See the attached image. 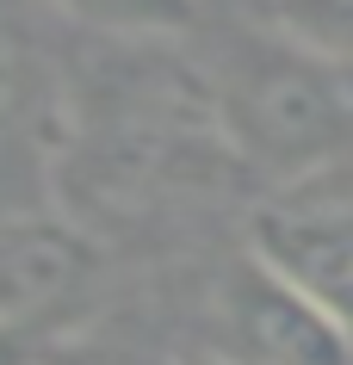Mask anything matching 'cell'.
<instances>
[{
  "label": "cell",
  "mask_w": 353,
  "mask_h": 365,
  "mask_svg": "<svg viewBox=\"0 0 353 365\" xmlns=\"http://www.w3.org/2000/svg\"><path fill=\"white\" fill-rule=\"evenodd\" d=\"M217 136L248 168L273 180H304L353 149V62L316 56L304 43L260 38L235 43L211 87Z\"/></svg>",
  "instance_id": "obj_1"
},
{
  "label": "cell",
  "mask_w": 353,
  "mask_h": 365,
  "mask_svg": "<svg viewBox=\"0 0 353 365\" xmlns=\"http://www.w3.org/2000/svg\"><path fill=\"white\" fill-rule=\"evenodd\" d=\"M31 6H44V0H0V130L38 124L56 99L50 50H44Z\"/></svg>",
  "instance_id": "obj_5"
},
{
  "label": "cell",
  "mask_w": 353,
  "mask_h": 365,
  "mask_svg": "<svg viewBox=\"0 0 353 365\" xmlns=\"http://www.w3.org/2000/svg\"><path fill=\"white\" fill-rule=\"evenodd\" d=\"M44 365H124L112 353H44Z\"/></svg>",
  "instance_id": "obj_9"
},
{
  "label": "cell",
  "mask_w": 353,
  "mask_h": 365,
  "mask_svg": "<svg viewBox=\"0 0 353 365\" xmlns=\"http://www.w3.org/2000/svg\"><path fill=\"white\" fill-rule=\"evenodd\" d=\"M255 254L279 279H292L322 316L353 341V198L273 205L255 223Z\"/></svg>",
  "instance_id": "obj_3"
},
{
  "label": "cell",
  "mask_w": 353,
  "mask_h": 365,
  "mask_svg": "<svg viewBox=\"0 0 353 365\" xmlns=\"http://www.w3.org/2000/svg\"><path fill=\"white\" fill-rule=\"evenodd\" d=\"M267 25L316 56L353 62V0H267Z\"/></svg>",
  "instance_id": "obj_7"
},
{
  "label": "cell",
  "mask_w": 353,
  "mask_h": 365,
  "mask_svg": "<svg viewBox=\"0 0 353 365\" xmlns=\"http://www.w3.org/2000/svg\"><path fill=\"white\" fill-rule=\"evenodd\" d=\"M0 365H44V353L25 341V328L0 322Z\"/></svg>",
  "instance_id": "obj_8"
},
{
  "label": "cell",
  "mask_w": 353,
  "mask_h": 365,
  "mask_svg": "<svg viewBox=\"0 0 353 365\" xmlns=\"http://www.w3.org/2000/svg\"><path fill=\"white\" fill-rule=\"evenodd\" d=\"M87 272V235L62 217H0V322L25 328Z\"/></svg>",
  "instance_id": "obj_4"
},
{
  "label": "cell",
  "mask_w": 353,
  "mask_h": 365,
  "mask_svg": "<svg viewBox=\"0 0 353 365\" xmlns=\"http://www.w3.org/2000/svg\"><path fill=\"white\" fill-rule=\"evenodd\" d=\"M211 334L223 365H353L341 322L322 316L292 279H279L255 248L217 279Z\"/></svg>",
  "instance_id": "obj_2"
},
{
  "label": "cell",
  "mask_w": 353,
  "mask_h": 365,
  "mask_svg": "<svg viewBox=\"0 0 353 365\" xmlns=\"http://www.w3.org/2000/svg\"><path fill=\"white\" fill-rule=\"evenodd\" d=\"M44 13H62L68 25H87L118 43H161L193 31L198 0H44Z\"/></svg>",
  "instance_id": "obj_6"
}]
</instances>
